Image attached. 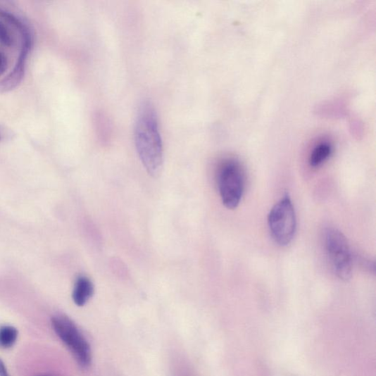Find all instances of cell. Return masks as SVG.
Returning <instances> with one entry per match:
<instances>
[{"label": "cell", "instance_id": "cell-9", "mask_svg": "<svg viewBox=\"0 0 376 376\" xmlns=\"http://www.w3.org/2000/svg\"><path fill=\"white\" fill-rule=\"evenodd\" d=\"M15 41L8 28L2 23H0V43L6 46H11Z\"/></svg>", "mask_w": 376, "mask_h": 376}, {"label": "cell", "instance_id": "cell-12", "mask_svg": "<svg viewBox=\"0 0 376 376\" xmlns=\"http://www.w3.org/2000/svg\"><path fill=\"white\" fill-rule=\"evenodd\" d=\"M42 376H46V375H42Z\"/></svg>", "mask_w": 376, "mask_h": 376}, {"label": "cell", "instance_id": "cell-8", "mask_svg": "<svg viewBox=\"0 0 376 376\" xmlns=\"http://www.w3.org/2000/svg\"><path fill=\"white\" fill-rule=\"evenodd\" d=\"M18 331L11 326L0 327V348L9 349L12 347L18 338Z\"/></svg>", "mask_w": 376, "mask_h": 376}, {"label": "cell", "instance_id": "cell-4", "mask_svg": "<svg viewBox=\"0 0 376 376\" xmlns=\"http://www.w3.org/2000/svg\"><path fill=\"white\" fill-rule=\"evenodd\" d=\"M52 326L63 343L71 351L79 365L83 368L89 366L92 363L91 348L76 324L64 315H57L52 318Z\"/></svg>", "mask_w": 376, "mask_h": 376}, {"label": "cell", "instance_id": "cell-6", "mask_svg": "<svg viewBox=\"0 0 376 376\" xmlns=\"http://www.w3.org/2000/svg\"><path fill=\"white\" fill-rule=\"evenodd\" d=\"M94 292V287L89 278L79 277L75 284L73 299L75 303L82 306L91 299Z\"/></svg>", "mask_w": 376, "mask_h": 376}, {"label": "cell", "instance_id": "cell-3", "mask_svg": "<svg viewBox=\"0 0 376 376\" xmlns=\"http://www.w3.org/2000/svg\"><path fill=\"white\" fill-rule=\"evenodd\" d=\"M268 227L273 240L282 246L293 241L296 231V215L292 199L283 196L270 211Z\"/></svg>", "mask_w": 376, "mask_h": 376}, {"label": "cell", "instance_id": "cell-5", "mask_svg": "<svg viewBox=\"0 0 376 376\" xmlns=\"http://www.w3.org/2000/svg\"><path fill=\"white\" fill-rule=\"evenodd\" d=\"M324 242L335 275L341 280H349L353 261L346 237L338 230L330 228L325 232Z\"/></svg>", "mask_w": 376, "mask_h": 376}, {"label": "cell", "instance_id": "cell-11", "mask_svg": "<svg viewBox=\"0 0 376 376\" xmlns=\"http://www.w3.org/2000/svg\"><path fill=\"white\" fill-rule=\"evenodd\" d=\"M0 376H11L1 358H0Z\"/></svg>", "mask_w": 376, "mask_h": 376}, {"label": "cell", "instance_id": "cell-2", "mask_svg": "<svg viewBox=\"0 0 376 376\" xmlns=\"http://www.w3.org/2000/svg\"><path fill=\"white\" fill-rule=\"evenodd\" d=\"M217 175L222 202L230 210L237 208L242 201L245 188L243 166L235 159H225L219 165Z\"/></svg>", "mask_w": 376, "mask_h": 376}, {"label": "cell", "instance_id": "cell-7", "mask_svg": "<svg viewBox=\"0 0 376 376\" xmlns=\"http://www.w3.org/2000/svg\"><path fill=\"white\" fill-rule=\"evenodd\" d=\"M333 151V146L329 141H321L313 149L310 158V165L317 168L326 162L331 156Z\"/></svg>", "mask_w": 376, "mask_h": 376}, {"label": "cell", "instance_id": "cell-1", "mask_svg": "<svg viewBox=\"0 0 376 376\" xmlns=\"http://www.w3.org/2000/svg\"><path fill=\"white\" fill-rule=\"evenodd\" d=\"M134 143L139 158L149 175L158 177L163 164V146L155 108L143 102L136 117Z\"/></svg>", "mask_w": 376, "mask_h": 376}, {"label": "cell", "instance_id": "cell-10", "mask_svg": "<svg viewBox=\"0 0 376 376\" xmlns=\"http://www.w3.org/2000/svg\"><path fill=\"white\" fill-rule=\"evenodd\" d=\"M8 65L7 57L0 52V76H2L7 70Z\"/></svg>", "mask_w": 376, "mask_h": 376}]
</instances>
